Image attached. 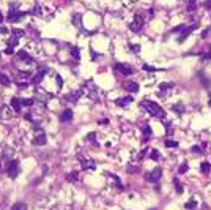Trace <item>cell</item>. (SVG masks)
Returning a JSON list of instances; mask_svg holds the SVG:
<instances>
[{
	"mask_svg": "<svg viewBox=\"0 0 211 210\" xmlns=\"http://www.w3.org/2000/svg\"><path fill=\"white\" fill-rule=\"evenodd\" d=\"M47 73H49V68H43V69H39V71H38L36 74H35L33 78H32V84H39Z\"/></svg>",
	"mask_w": 211,
	"mask_h": 210,
	"instance_id": "9c48e42d",
	"label": "cell"
},
{
	"mask_svg": "<svg viewBox=\"0 0 211 210\" xmlns=\"http://www.w3.org/2000/svg\"><path fill=\"white\" fill-rule=\"evenodd\" d=\"M208 32H209V29H206L205 32H203V33H202V37H203V38H205V37H208Z\"/></svg>",
	"mask_w": 211,
	"mask_h": 210,
	"instance_id": "ee69618b",
	"label": "cell"
},
{
	"mask_svg": "<svg viewBox=\"0 0 211 210\" xmlns=\"http://www.w3.org/2000/svg\"><path fill=\"white\" fill-rule=\"evenodd\" d=\"M143 136H145V137H151V128L146 127V125L143 127Z\"/></svg>",
	"mask_w": 211,
	"mask_h": 210,
	"instance_id": "4316f807",
	"label": "cell"
},
{
	"mask_svg": "<svg viewBox=\"0 0 211 210\" xmlns=\"http://www.w3.org/2000/svg\"><path fill=\"white\" fill-rule=\"evenodd\" d=\"M187 169H189V166H187V163H183V164L180 166V169H178V172H180V174H184V172H187Z\"/></svg>",
	"mask_w": 211,
	"mask_h": 210,
	"instance_id": "83f0119b",
	"label": "cell"
},
{
	"mask_svg": "<svg viewBox=\"0 0 211 210\" xmlns=\"http://www.w3.org/2000/svg\"><path fill=\"white\" fill-rule=\"evenodd\" d=\"M14 62H16V65H19V63H25V65H29V66H32V65L35 63L33 59H32L25 51H19L17 55H16V60H14Z\"/></svg>",
	"mask_w": 211,
	"mask_h": 210,
	"instance_id": "7a4b0ae2",
	"label": "cell"
},
{
	"mask_svg": "<svg viewBox=\"0 0 211 210\" xmlns=\"http://www.w3.org/2000/svg\"><path fill=\"white\" fill-rule=\"evenodd\" d=\"M129 103H132V96H124V98H118V100L115 101V104H117V106H120V108L126 106V104H129Z\"/></svg>",
	"mask_w": 211,
	"mask_h": 210,
	"instance_id": "2e32d148",
	"label": "cell"
},
{
	"mask_svg": "<svg viewBox=\"0 0 211 210\" xmlns=\"http://www.w3.org/2000/svg\"><path fill=\"white\" fill-rule=\"evenodd\" d=\"M172 87H173V84H161V87H159V95H161V93L164 95L167 90H168V89H172Z\"/></svg>",
	"mask_w": 211,
	"mask_h": 210,
	"instance_id": "d6986e66",
	"label": "cell"
},
{
	"mask_svg": "<svg viewBox=\"0 0 211 210\" xmlns=\"http://www.w3.org/2000/svg\"><path fill=\"white\" fill-rule=\"evenodd\" d=\"M11 106H13V111H14V112H20V108H22V101L19 100V98H13L11 100Z\"/></svg>",
	"mask_w": 211,
	"mask_h": 210,
	"instance_id": "9a60e30c",
	"label": "cell"
},
{
	"mask_svg": "<svg viewBox=\"0 0 211 210\" xmlns=\"http://www.w3.org/2000/svg\"><path fill=\"white\" fill-rule=\"evenodd\" d=\"M142 25H143V19L140 18V16H136V19L131 22L129 29H131L132 32H140V29H142Z\"/></svg>",
	"mask_w": 211,
	"mask_h": 210,
	"instance_id": "ba28073f",
	"label": "cell"
},
{
	"mask_svg": "<svg viewBox=\"0 0 211 210\" xmlns=\"http://www.w3.org/2000/svg\"><path fill=\"white\" fill-rule=\"evenodd\" d=\"M71 179H73V180L77 179V174H76V172H73V174H69V176H68V180H71Z\"/></svg>",
	"mask_w": 211,
	"mask_h": 210,
	"instance_id": "ab89813d",
	"label": "cell"
},
{
	"mask_svg": "<svg viewBox=\"0 0 211 210\" xmlns=\"http://www.w3.org/2000/svg\"><path fill=\"white\" fill-rule=\"evenodd\" d=\"M195 207H197V204H195V199H191L189 202H186V204H184V208H186V210H194Z\"/></svg>",
	"mask_w": 211,
	"mask_h": 210,
	"instance_id": "ffe728a7",
	"label": "cell"
},
{
	"mask_svg": "<svg viewBox=\"0 0 211 210\" xmlns=\"http://www.w3.org/2000/svg\"><path fill=\"white\" fill-rule=\"evenodd\" d=\"M181 106H183V104H175V106H173V109L177 111V112H180V114H181L183 111H184V108H181Z\"/></svg>",
	"mask_w": 211,
	"mask_h": 210,
	"instance_id": "d6a6232c",
	"label": "cell"
},
{
	"mask_svg": "<svg viewBox=\"0 0 211 210\" xmlns=\"http://www.w3.org/2000/svg\"><path fill=\"white\" fill-rule=\"evenodd\" d=\"M131 49H132L134 52H139V51H140V46H139V44H136V46H134V44H131Z\"/></svg>",
	"mask_w": 211,
	"mask_h": 210,
	"instance_id": "f35d334b",
	"label": "cell"
},
{
	"mask_svg": "<svg viewBox=\"0 0 211 210\" xmlns=\"http://www.w3.org/2000/svg\"><path fill=\"white\" fill-rule=\"evenodd\" d=\"M191 150H192L194 153H200V152H202V149H200V147H199V145H194V147H192V149H191Z\"/></svg>",
	"mask_w": 211,
	"mask_h": 210,
	"instance_id": "d590c367",
	"label": "cell"
},
{
	"mask_svg": "<svg viewBox=\"0 0 211 210\" xmlns=\"http://www.w3.org/2000/svg\"><path fill=\"white\" fill-rule=\"evenodd\" d=\"M80 95H82V92H80V90H76V92H71L69 95H66V98H65V100H66V101H73V103H76V101L80 98Z\"/></svg>",
	"mask_w": 211,
	"mask_h": 210,
	"instance_id": "5bb4252c",
	"label": "cell"
},
{
	"mask_svg": "<svg viewBox=\"0 0 211 210\" xmlns=\"http://www.w3.org/2000/svg\"><path fill=\"white\" fill-rule=\"evenodd\" d=\"M173 185H175V188H177V193L181 194L183 193V186H181V183H180L178 179H173Z\"/></svg>",
	"mask_w": 211,
	"mask_h": 210,
	"instance_id": "cb8c5ba5",
	"label": "cell"
},
{
	"mask_svg": "<svg viewBox=\"0 0 211 210\" xmlns=\"http://www.w3.org/2000/svg\"><path fill=\"white\" fill-rule=\"evenodd\" d=\"M124 89L128 90L129 93H137L139 92V84L136 81H128V82H124Z\"/></svg>",
	"mask_w": 211,
	"mask_h": 210,
	"instance_id": "8fae6325",
	"label": "cell"
},
{
	"mask_svg": "<svg viewBox=\"0 0 211 210\" xmlns=\"http://www.w3.org/2000/svg\"><path fill=\"white\" fill-rule=\"evenodd\" d=\"M150 158H151V160H154V161H158V160H159V152H158V150H151Z\"/></svg>",
	"mask_w": 211,
	"mask_h": 210,
	"instance_id": "484cf974",
	"label": "cell"
},
{
	"mask_svg": "<svg viewBox=\"0 0 211 210\" xmlns=\"http://www.w3.org/2000/svg\"><path fill=\"white\" fill-rule=\"evenodd\" d=\"M0 118L2 120H10V118H13V109L10 106H6V104H3L2 108H0Z\"/></svg>",
	"mask_w": 211,
	"mask_h": 210,
	"instance_id": "8992f818",
	"label": "cell"
},
{
	"mask_svg": "<svg viewBox=\"0 0 211 210\" xmlns=\"http://www.w3.org/2000/svg\"><path fill=\"white\" fill-rule=\"evenodd\" d=\"M0 166H2V163H0Z\"/></svg>",
	"mask_w": 211,
	"mask_h": 210,
	"instance_id": "7dc6e473",
	"label": "cell"
},
{
	"mask_svg": "<svg viewBox=\"0 0 211 210\" xmlns=\"http://www.w3.org/2000/svg\"><path fill=\"white\" fill-rule=\"evenodd\" d=\"M11 210H27V205L24 202H17V204H14L11 207Z\"/></svg>",
	"mask_w": 211,
	"mask_h": 210,
	"instance_id": "603a6c76",
	"label": "cell"
},
{
	"mask_svg": "<svg viewBox=\"0 0 211 210\" xmlns=\"http://www.w3.org/2000/svg\"><path fill=\"white\" fill-rule=\"evenodd\" d=\"M5 54H13V47H11V46H8V47L5 49Z\"/></svg>",
	"mask_w": 211,
	"mask_h": 210,
	"instance_id": "b9f144b4",
	"label": "cell"
},
{
	"mask_svg": "<svg viewBox=\"0 0 211 210\" xmlns=\"http://www.w3.org/2000/svg\"><path fill=\"white\" fill-rule=\"evenodd\" d=\"M143 69H145V71H158V68L150 66V65H143Z\"/></svg>",
	"mask_w": 211,
	"mask_h": 210,
	"instance_id": "836d02e7",
	"label": "cell"
},
{
	"mask_svg": "<svg viewBox=\"0 0 211 210\" xmlns=\"http://www.w3.org/2000/svg\"><path fill=\"white\" fill-rule=\"evenodd\" d=\"M0 84H2V86H5V87H10V86H11V81H10V78H8L6 74L0 73Z\"/></svg>",
	"mask_w": 211,
	"mask_h": 210,
	"instance_id": "e0dca14e",
	"label": "cell"
},
{
	"mask_svg": "<svg viewBox=\"0 0 211 210\" xmlns=\"http://www.w3.org/2000/svg\"><path fill=\"white\" fill-rule=\"evenodd\" d=\"M202 59H205V60H211V52H206V54H202Z\"/></svg>",
	"mask_w": 211,
	"mask_h": 210,
	"instance_id": "8d00e7d4",
	"label": "cell"
},
{
	"mask_svg": "<svg viewBox=\"0 0 211 210\" xmlns=\"http://www.w3.org/2000/svg\"><path fill=\"white\" fill-rule=\"evenodd\" d=\"M161 176H162V169H161V167H156V169H153L150 174H146V180L151 182V183H158Z\"/></svg>",
	"mask_w": 211,
	"mask_h": 210,
	"instance_id": "277c9868",
	"label": "cell"
},
{
	"mask_svg": "<svg viewBox=\"0 0 211 210\" xmlns=\"http://www.w3.org/2000/svg\"><path fill=\"white\" fill-rule=\"evenodd\" d=\"M200 167H202V172H203V174H208V172H209V169H211V164H209L208 161H203Z\"/></svg>",
	"mask_w": 211,
	"mask_h": 210,
	"instance_id": "7402d4cb",
	"label": "cell"
},
{
	"mask_svg": "<svg viewBox=\"0 0 211 210\" xmlns=\"http://www.w3.org/2000/svg\"><path fill=\"white\" fill-rule=\"evenodd\" d=\"M82 166L85 167V169H95V167H96L95 161H87V160H85V161H82Z\"/></svg>",
	"mask_w": 211,
	"mask_h": 210,
	"instance_id": "44dd1931",
	"label": "cell"
},
{
	"mask_svg": "<svg viewBox=\"0 0 211 210\" xmlns=\"http://www.w3.org/2000/svg\"><path fill=\"white\" fill-rule=\"evenodd\" d=\"M142 106H143V109L148 112L150 115H153V117H159V115H162V109H161V106L159 104H156L154 101H142Z\"/></svg>",
	"mask_w": 211,
	"mask_h": 210,
	"instance_id": "6da1fadb",
	"label": "cell"
},
{
	"mask_svg": "<svg viewBox=\"0 0 211 210\" xmlns=\"http://www.w3.org/2000/svg\"><path fill=\"white\" fill-rule=\"evenodd\" d=\"M181 29H183V25H178V27H175V29H172V32H173V33H178Z\"/></svg>",
	"mask_w": 211,
	"mask_h": 210,
	"instance_id": "60d3db41",
	"label": "cell"
},
{
	"mask_svg": "<svg viewBox=\"0 0 211 210\" xmlns=\"http://www.w3.org/2000/svg\"><path fill=\"white\" fill-rule=\"evenodd\" d=\"M73 21H74V24H77V25H79V24H80V16H79V15H76Z\"/></svg>",
	"mask_w": 211,
	"mask_h": 210,
	"instance_id": "74e56055",
	"label": "cell"
},
{
	"mask_svg": "<svg viewBox=\"0 0 211 210\" xmlns=\"http://www.w3.org/2000/svg\"><path fill=\"white\" fill-rule=\"evenodd\" d=\"M165 147H168V149H175V147H178V142L177 141H172V139H168V141H165Z\"/></svg>",
	"mask_w": 211,
	"mask_h": 210,
	"instance_id": "d4e9b609",
	"label": "cell"
},
{
	"mask_svg": "<svg viewBox=\"0 0 211 210\" xmlns=\"http://www.w3.org/2000/svg\"><path fill=\"white\" fill-rule=\"evenodd\" d=\"M36 98H38V100H41L43 103H46V101H47L51 96H49V95H46V92H43V90H38V92H36Z\"/></svg>",
	"mask_w": 211,
	"mask_h": 210,
	"instance_id": "ac0fdd59",
	"label": "cell"
},
{
	"mask_svg": "<svg viewBox=\"0 0 211 210\" xmlns=\"http://www.w3.org/2000/svg\"><path fill=\"white\" fill-rule=\"evenodd\" d=\"M69 120H73V111H71V109H65V111L60 114V122L66 123V122H69Z\"/></svg>",
	"mask_w": 211,
	"mask_h": 210,
	"instance_id": "4fadbf2b",
	"label": "cell"
},
{
	"mask_svg": "<svg viewBox=\"0 0 211 210\" xmlns=\"http://www.w3.org/2000/svg\"><path fill=\"white\" fill-rule=\"evenodd\" d=\"M25 15H27V13H19V11L8 13V21H10V22H17V21H20Z\"/></svg>",
	"mask_w": 211,
	"mask_h": 210,
	"instance_id": "7c38bea8",
	"label": "cell"
},
{
	"mask_svg": "<svg viewBox=\"0 0 211 210\" xmlns=\"http://www.w3.org/2000/svg\"><path fill=\"white\" fill-rule=\"evenodd\" d=\"M195 10H197V3H195V2H191V3H189V6H187V11L192 13V11H195Z\"/></svg>",
	"mask_w": 211,
	"mask_h": 210,
	"instance_id": "4dcf8cb0",
	"label": "cell"
},
{
	"mask_svg": "<svg viewBox=\"0 0 211 210\" xmlns=\"http://www.w3.org/2000/svg\"><path fill=\"white\" fill-rule=\"evenodd\" d=\"M205 6H206V8H211V0H206V2H205Z\"/></svg>",
	"mask_w": 211,
	"mask_h": 210,
	"instance_id": "7bdbcfd3",
	"label": "cell"
},
{
	"mask_svg": "<svg viewBox=\"0 0 211 210\" xmlns=\"http://www.w3.org/2000/svg\"><path fill=\"white\" fill-rule=\"evenodd\" d=\"M11 35H13V37H16V38H20V37H22V35H24V30H19V29H14V32H13Z\"/></svg>",
	"mask_w": 211,
	"mask_h": 210,
	"instance_id": "f1b7e54d",
	"label": "cell"
},
{
	"mask_svg": "<svg viewBox=\"0 0 211 210\" xmlns=\"http://www.w3.org/2000/svg\"><path fill=\"white\" fill-rule=\"evenodd\" d=\"M22 101V106H33L35 104V100H20Z\"/></svg>",
	"mask_w": 211,
	"mask_h": 210,
	"instance_id": "1f68e13d",
	"label": "cell"
},
{
	"mask_svg": "<svg viewBox=\"0 0 211 210\" xmlns=\"http://www.w3.org/2000/svg\"><path fill=\"white\" fill-rule=\"evenodd\" d=\"M115 68L118 69V71H120V73H123V74H132V73H134V69H132L128 63H117L115 65Z\"/></svg>",
	"mask_w": 211,
	"mask_h": 210,
	"instance_id": "30bf717a",
	"label": "cell"
},
{
	"mask_svg": "<svg viewBox=\"0 0 211 210\" xmlns=\"http://www.w3.org/2000/svg\"><path fill=\"white\" fill-rule=\"evenodd\" d=\"M73 57H74V60H79V59H80V55H79V47H73Z\"/></svg>",
	"mask_w": 211,
	"mask_h": 210,
	"instance_id": "f546056e",
	"label": "cell"
},
{
	"mask_svg": "<svg viewBox=\"0 0 211 210\" xmlns=\"http://www.w3.org/2000/svg\"><path fill=\"white\" fill-rule=\"evenodd\" d=\"M55 79H57V87L61 89V86H63V79L60 78V76H55Z\"/></svg>",
	"mask_w": 211,
	"mask_h": 210,
	"instance_id": "e575fe53",
	"label": "cell"
},
{
	"mask_svg": "<svg viewBox=\"0 0 211 210\" xmlns=\"http://www.w3.org/2000/svg\"><path fill=\"white\" fill-rule=\"evenodd\" d=\"M17 174H19V161L17 160H11L8 163V176L11 179H14L17 177Z\"/></svg>",
	"mask_w": 211,
	"mask_h": 210,
	"instance_id": "5b68a950",
	"label": "cell"
},
{
	"mask_svg": "<svg viewBox=\"0 0 211 210\" xmlns=\"http://www.w3.org/2000/svg\"><path fill=\"white\" fill-rule=\"evenodd\" d=\"M197 27H199V24H192L191 27H186V29H184V30L181 32V35H180V37H178V43H181V41H184V38H187L189 35L192 33V30H195Z\"/></svg>",
	"mask_w": 211,
	"mask_h": 210,
	"instance_id": "52a82bcc",
	"label": "cell"
},
{
	"mask_svg": "<svg viewBox=\"0 0 211 210\" xmlns=\"http://www.w3.org/2000/svg\"><path fill=\"white\" fill-rule=\"evenodd\" d=\"M208 104H209V106H211V95H209V100H208Z\"/></svg>",
	"mask_w": 211,
	"mask_h": 210,
	"instance_id": "f6af8a7d",
	"label": "cell"
},
{
	"mask_svg": "<svg viewBox=\"0 0 211 210\" xmlns=\"http://www.w3.org/2000/svg\"><path fill=\"white\" fill-rule=\"evenodd\" d=\"M46 133L41 130V128H38L36 131H35V136H33V144L35 145H44L46 144Z\"/></svg>",
	"mask_w": 211,
	"mask_h": 210,
	"instance_id": "3957f363",
	"label": "cell"
},
{
	"mask_svg": "<svg viewBox=\"0 0 211 210\" xmlns=\"http://www.w3.org/2000/svg\"><path fill=\"white\" fill-rule=\"evenodd\" d=\"M2 21H3V18H2V13H0V22H2Z\"/></svg>",
	"mask_w": 211,
	"mask_h": 210,
	"instance_id": "bcb514c9",
	"label": "cell"
}]
</instances>
